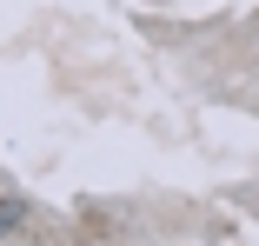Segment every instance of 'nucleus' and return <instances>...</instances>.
Returning a JSON list of instances; mask_svg holds the SVG:
<instances>
[{
    "label": "nucleus",
    "instance_id": "nucleus-1",
    "mask_svg": "<svg viewBox=\"0 0 259 246\" xmlns=\"http://www.w3.org/2000/svg\"><path fill=\"white\" fill-rule=\"evenodd\" d=\"M20 220H27V207H20V200H14V193H7V200H0V233H14Z\"/></svg>",
    "mask_w": 259,
    "mask_h": 246
}]
</instances>
